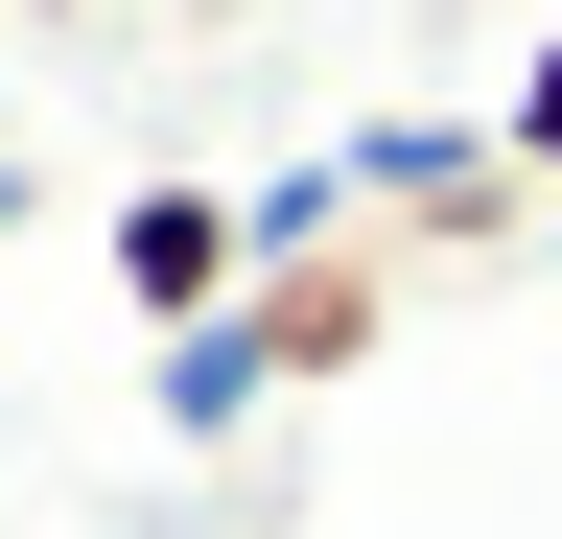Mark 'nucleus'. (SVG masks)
<instances>
[{
	"label": "nucleus",
	"instance_id": "obj_1",
	"mask_svg": "<svg viewBox=\"0 0 562 539\" xmlns=\"http://www.w3.org/2000/svg\"><path fill=\"white\" fill-rule=\"evenodd\" d=\"M117 305L165 328V352L235 328V305H258V212H235V188H140V212H117Z\"/></svg>",
	"mask_w": 562,
	"mask_h": 539
},
{
	"label": "nucleus",
	"instance_id": "obj_3",
	"mask_svg": "<svg viewBox=\"0 0 562 539\" xmlns=\"http://www.w3.org/2000/svg\"><path fill=\"white\" fill-rule=\"evenodd\" d=\"M140 398H165L188 446H235V423H258L281 375H258V328H188V352H140Z\"/></svg>",
	"mask_w": 562,
	"mask_h": 539
},
{
	"label": "nucleus",
	"instance_id": "obj_2",
	"mask_svg": "<svg viewBox=\"0 0 562 539\" xmlns=\"http://www.w3.org/2000/svg\"><path fill=\"white\" fill-rule=\"evenodd\" d=\"M235 328H258V375L305 398V375H351V352L398 328V258H351V235H328V258H258V305H235Z\"/></svg>",
	"mask_w": 562,
	"mask_h": 539
},
{
	"label": "nucleus",
	"instance_id": "obj_4",
	"mask_svg": "<svg viewBox=\"0 0 562 539\" xmlns=\"http://www.w3.org/2000/svg\"><path fill=\"white\" fill-rule=\"evenodd\" d=\"M492 165H516V188H562V47H516V94H492Z\"/></svg>",
	"mask_w": 562,
	"mask_h": 539
},
{
	"label": "nucleus",
	"instance_id": "obj_5",
	"mask_svg": "<svg viewBox=\"0 0 562 539\" xmlns=\"http://www.w3.org/2000/svg\"><path fill=\"white\" fill-rule=\"evenodd\" d=\"M0 235H24V165H0Z\"/></svg>",
	"mask_w": 562,
	"mask_h": 539
}]
</instances>
